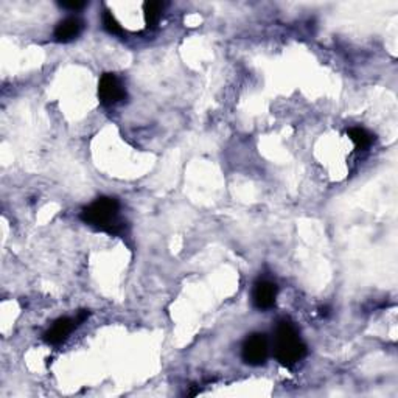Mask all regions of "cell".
<instances>
[{
	"label": "cell",
	"instance_id": "obj_1",
	"mask_svg": "<svg viewBox=\"0 0 398 398\" xmlns=\"http://www.w3.org/2000/svg\"><path fill=\"white\" fill-rule=\"evenodd\" d=\"M120 204L117 199L109 197H101L93 201L91 206H87L81 212V220L86 224L98 229L101 232L120 235L125 231V222L118 217Z\"/></svg>",
	"mask_w": 398,
	"mask_h": 398
},
{
	"label": "cell",
	"instance_id": "obj_2",
	"mask_svg": "<svg viewBox=\"0 0 398 398\" xmlns=\"http://www.w3.org/2000/svg\"><path fill=\"white\" fill-rule=\"evenodd\" d=\"M274 353L279 362L286 367L298 364L307 355V346L291 322L280 321L275 327Z\"/></svg>",
	"mask_w": 398,
	"mask_h": 398
},
{
	"label": "cell",
	"instance_id": "obj_3",
	"mask_svg": "<svg viewBox=\"0 0 398 398\" xmlns=\"http://www.w3.org/2000/svg\"><path fill=\"white\" fill-rule=\"evenodd\" d=\"M269 355V341L265 335L254 333L247 336L246 341L243 342L241 356L243 361L251 366H261L265 364Z\"/></svg>",
	"mask_w": 398,
	"mask_h": 398
},
{
	"label": "cell",
	"instance_id": "obj_4",
	"mask_svg": "<svg viewBox=\"0 0 398 398\" xmlns=\"http://www.w3.org/2000/svg\"><path fill=\"white\" fill-rule=\"evenodd\" d=\"M98 97L101 103L114 105L126 98V91L120 79L112 73H105L98 83Z\"/></svg>",
	"mask_w": 398,
	"mask_h": 398
},
{
	"label": "cell",
	"instance_id": "obj_5",
	"mask_svg": "<svg viewBox=\"0 0 398 398\" xmlns=\"http://www.w3.org/2000/svg\"><path fill=\"white\" fill-rule=\"evenodd\" d=\"M275 299H277V285L271 280H259L254 285L252 302L259 309H268L274 307Z\"/></svg>",
	"mask_w": 398,
	"mask_h": 398
},
{
	"label": "cell",
	"instance_id": "obj_6",
	"mask_svg": "<svg viewBox=\"0 0 398 398\" xmlns=\"http://www.w3.org/2000/svg\"><path fill=\"white\" fill-rule=\"evenodd\" d=\"M79 323L81 322L78 318H75V319L61 318L55 323H53L49 332H45L44 341L47 344H52V346H56V344H61L63 341H66L67 336H69L73 330L79 326Z\"/></svg>",
	"mask_w": 398,
	"mask_h": 398
},
{
	"label": "cell",
	"instance_id": "obj_7",
	"mask_svg": "<svg viewBox=\"0 0 398 398\" xmlns=\"http://www.w3.org/2000/svg\"><path fill=\"white\" fill-rule=\"evenodd\" d=\"M83 31V22L78 17H67L56 25L55 39L58 43H69L79 36Z\"/></svg>",
	"mask_w": 398,
	"mask_h": 398
},
{
	"label": "cell",
	"instance_id": "obj_8",
	"mask_svg": "<svg viewBox=\"0 0 398 398\" xmlns=\"http://www.w3.org/2000/svg\"><path fill=\"white\" fill-rule=\"evenodd\" d=\"M349 137L353 144L360 148V150H366L370 145L374 144L375 137L369 131L362 130V128H350Z\"/></svg>",
	"mask_w": 398,
	"mask_h": 398
},
{
	"label": "cell",
	"instance_id": "obj_9",
	"mask_svg": "<svg viewBox=\"0 0 398 398\" xmlns=\"http://www.w3.org/2000/svg\"><path fill=\"white\" fill-rule=\"evenodd\" d=\"M162 10H164V5L160 2H148L144 5V11H145V20L148 26H154L160 19Z\"/></svg>",
	"mask_w": 398,
	"mask_h": 398
},
{
	"label": "cell",
	"instance_id": "obj_10",
	"mask_svg": "<svg viewBox=\"0 0 398 398\" xmlns=\"http://www.w3.org/2000/svg\"><path fill=\"white\" fill-rule=\"evenodd\" d=\"M103 26L106 29V31L111 33V35H121V33H123L120 24L117 22V19L107 10L103 13Z\"/></svg>",
	"mask_w": 398,
	"mask_h": 398
},
{
	"label": "cell",
	"instance_id": "obj_11",
	"mask_svg": "<svg viewBox=\"0 0 398 398\" xmlns=\"http://www.w3.org/2000/svg\"><path fill=\"white\" fill-rule=\"evenodd\" d=\"M86 5H87L86 2H78V0H70V2H59V6H63V8L70 10V11L83 10Z\"/></svg>",
	"mask_w": 398,
	"mask_h": 398
}]
</instances>
